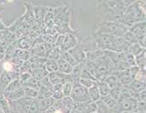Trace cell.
Segmentation results:
<instances>
[{"mask_svg": "<svg viewBox=\"0 0 146 113\" xmlns=\"http://www.w3.org/2000/svg\"><path fill=\"white\" fill-rule=\"evenodd\" d=\"M55 113H63L60 110H58V109H56V111H55Z\"/></svg>", "mask_w": 146, "mask_h": 113, "instance_id": "f6af8a7d", "label": "cell"}, {"mask_svg": "<svg viewBox=\"0 0 146 113\" xmlns=\"http://www.w3.org/2000/svg\"><path fill=\"white\" fill-rule=\"evenodd\" d=\"M23 86H27V87H30V88H32V89H34L36 91H39L41 87H42V83H41V81L36 79L35 78L32 77L26 83H25L23 85Z\"/></svg>", "mask_w": 146, "mask_h": 113, "instance_id": "603a6c76", "label": "cell"}, {"mask_svg": "<svg viewBox=\"0 0 146 113\" xmlns=\"http://www.w3.org/2000/svg\"><path fill=\"white\" fill-rule=\"evenodd\" d=\"M52 97L55 100H62L63 97H64V95H63L62 90L61 91H53Z\"/></svg>", "mask_w": 146, "mask_h": 113, "instance_id": "b9f144b4", "label": "cell"}, {"mask_svg": "<svg viewBox=\"0 0 146 113\" xmlns=\"http://www.w3.org/2000/svg\"><path fill=\"white\" fill-rule=\"evenodd\" d=\"M0 109L3 113H10L9 104L3 92H0Z\"/></svg>", "mask_w": 146, "mask_h": 113, "instance_id": "cb8c5ba5", "label": "cell"}, {"mask_svg": "<svg viewBox=\"0 0 146 113\" xmlns=\"http://www.w3.org/2000/svg\"><path fill=\"white\" fill-rule=\"evenodd\" d=\"M61 56H62V52L60 51L59 47H54L48 54V59L58 61L61 57Z\"/></svg>", "mask_w": 146, "mask_h": 113, "instance_id": "f1b7e54d", "label": "cell"}, {"mask_svg": "<svg viewBox=\"0 0 146 113\" xmlns=\"http://www.w3.org/2000/svg\"><path fill=\"white\" fill-rule=\"evenodd\" d=\"M145 50L135 57V65L140 69H145Z\"/></svg>", "mask_w": 146, "mask_h": 113, "instance_id": "7402d4cb", "label": "cell"}, {"mask_svg": "<svg viewBox=\"0 0 146 113\" xmlns=\"http://www.w3.org/2000/svg\"><path fill=\"white\" fill-rule=\"evenodd\" d=\"M88 92H89L90 99L92 102H96L97 100H99L101 99V95H100V93H99L96 85L92 86L91 88L88 89Z\"/></svg>", "mask_w": 146, "mask_h": 113, "instance_id": "44dd1931", "label": "cell"}, {"mask_svg": "<svg viewBox=\"0 0 146 113\" xmlns=\"http://www.w3.org/2000/svg\"><path fill=\"white\" fill-rule=\"evenodd\" d=\"M3 68L5 72H15L14 69L15 67L13 66V64L9 61H7L3 64Z\"/></svg>", "mask_w": 146, "mask_h": 113, "instance_id": "60d3db41", "label": "cell"}, {"mask_svg": "<svg viewBox=\"0 0 146 113\" xmlns=\"http://www.w3.org/2000/svg\"><path fill=\"white\" fill-rule=\"evenodd\" d=\"M105 56V52L102 49H94L85 52V58L86 62H91L97 60Z\"/></svg>", "mask_w": 146, "mask_h": 113, "instance_id": "30bf717a", "label": "cell"}, {"mask_svg": "<svg viewBox=\"0 0 146 113\" xmlns=\"http://www.w3.org/2000/svg\"><path fill=\"white\" fill-rule=\"evenodd\" d=\"M70 97L74 101V103H85L92 102L89 96L88 89L82 86L80 82L73 84V89L70 94Z\"/></svg>", "mask_w": 146, "mask_h": 113, "instance_id": "3957f363", "label": "cell"}, {"mask_svg": "<svg viewBox=\"0 0 146 113\" xmlns=\"http://www.w3.org/2000/svg\"><path fill=\"white\" fill-rule=\"evenodd\" d=\"M58 72L62 73L63 74H72L74 68L68 63L66 61H64L62 57H60L58 61Z\"/></svg>", "mask_w": 146, "mask_h": 113, "instance_id": "4fadbf2b", "label": "cell"}, {"mask_svg": "<svg viewBox=\"0 0 146 113\" xmlns=\"http://www.w3.org/2000/svg\"><path fill=\"white\" fill-rule=\"evenodd\" d=\"M126 87L128 90H130L133 93L138 94V93H139V92L145 90V83L134 79L128 85H126Z\"/></svg>", "mask_w": 146, "mask_h": 113, "instance_id": "7c38bea8", "label": "cell"}, {"mask_svg": "<svg viewBox=\"0 0 146 113\" xmlns=\"http://www.w3.org/2000/svg\"><path fill=\"white\" fill-rule=\"evenodd\" d=\"M38 101H39V106H40V109L42 112H45L46 109L52 106L55 103V100L52 97H49V98L44 99L42 100H38Z\"/></svg>", "mask_w": 146, "mask_h": 113, "instance_id": "ac0fdd59", "label": "cell"}, {"mask_svg": "<svg viewBox=\"0 0 146 113\" xmlns=\"http://www.w3.org/2000/svg\"><path fill=\"white\" fill-rule=\"evenodd\" d=\"M80 79H91V80H94V81H97L94 77L93 75L85 68H84L80 73Z\"/></svg>", "mask_w": 146, "mask_h": 113, "instance_id": "d590c367", "label": "cell"}, {"mask_svg": "<svg viewBox=\"0 0 146 113\" xmlns=\"http://www.w3.org/2000/svg\"><path fill=\"white\" fill-rule=\"evenodd\" d=\"M31 73V74H32V77L35 78L36 79L39 80V81H42V79H43L44 77H46V76L48 74V73L46 72V70L45 69L44 67H42V68H36V69H34V70H32Z\"/></svg>", "mask_w": 146, "mask_h": 113, "instance_id": "d6986e66", "label": "cell"}, {"mask_svg": "<svg viewBox=\"0 0 146 113\" xmlns=\"http://www.w3.org/2000/svg\"><path fill=\"white\" fill-rule=\"evenodd\" d=\"M123 38L125 40L126 42H129L130 44H135V43H138V39L136 38V36L132 33L130 32L129 30H127L125 34L123 35Z\"/></svg>", "mask_w": 146, "mask_h": 113, "instance_id": "1f68e13d", "label": "cell"}, {"mask_svg": "<svg viewBox=\"0 0 146 113\" xmlns=\"http://www.w3.org/2000/svg\"><path fill=\"white\" fill-rule=\"evenodd\" d=\"M72 89H73V83L72 81H67L63 85V88H62V91L64 96H70L71 92H72Z\"/></svg>", "mask_w": 146, "mask_h": 113, "instance_id": "4dcf8cb0", "label": "cell"}, {"mask_svg": "<svg viewBox=\"0 0 146 113\" xmlns=\"http://www.w3.org/2000/svg\"><path fill=\"white\" fill-rule=\"evenodd\" d=\"M32 78V74L31 72H25V73H22L21 75L19 76V79L21 81V83L24 85L25 83H26L30 79Z\"/></svg>", "mask_w": 146, "mask_h": 113, "instance_id": "74e56055", "label": "cell"}, {"mask_svg": "<svg viewBox=\"0 0 146 113\" xmlns=\"http://www.w3.org/2000/svg\"><path fill=\"white\" fill-rule=\"evenodd\" d=\"M122 89H123V85H119L111 89L110 90V93H109V96H111L112 99H114L116 100H118V98L120 96Z\"/></svg>", "mask_w": 146, "mask_h": 113, "instance_id": "83f0119b", "label": "cell"}, {"mask_svg": "<svg viewBox=\"0 0 146 113\" xmlns=\"http://www.w3.org/2000/svg\"><path fill=\"white\" fill-rule=\"evenodd\" d=\"M139 70H140V68H139V67H137V66H133V67H130L129 68V71H130L131 76H132V78H133V80L135 79V77H136L137 73L139 72Z\"/></svg>", "mask_w": 146, "mask_h": 113, "instance_id": "7bdbcfd3", "label": "cell"}, {"mask_svg": "<svg viewBox=\"0 0 146 113\" xmlns=\"http://www.w3.org/2000/svg\"><path fill=\"white\" fill-rule=\"evenodd\" d=\"M23 87H24V91H25V96L30 97V98H36V99L38 91L32 89V88L27 87V86H23Z\"/></svg>", "mask_w": 146, "mask_h": 113, "instance_id": "d6a6232c", "label": "cell"}, {"mask_svg": "<svg viewBox=\"0 0 146 113\" xmlns=\"http://www.w3.org/2000/svg\"><path fill=\"white\" fill-rule=\"evenodd\" d=\"M55 111H56V107L54 106L49 107L48 109H46L45 111V113H55Z\"/></svg>", "mask_w": 146, "mask_h": 113, "instance_id": "ee69618b", "label": "cell"}, {"mask_svg": "<svg viewBox=\"0 0 146 113\" xmlns=\"http://www.w3.org/2000/svg\"><path fill=\"white\" fill-rule=\"evenodd\" d=\"M127 31V27L121 23L103 22L99 28L97 34H108L116 37H123Z\"/></svg>", "mask_w": 146, "mask_h": 113, "instance_id": "7a4b0ae2", "label": "cell"}, {"mask_svg": "<svg viewBox=\"0 0 146 113\" xmlns=\"http://www.w3.org/2000/svg\"><path fill=\"white\" fill-rule=\"evenodd\" d=\"M125 61L130 67L136 66L135 65V57L128 52H125Z\"/></svg>", "mask_w": 146, "mask_h": 113, "instance_id": "e575fe53", "label": "cell"}, {"mask_svg": "<svg viewBox=\"0 0 146 113\" xmlns=\"http://www.w3.org/2000/svg\"><path fill=\"white\" fill-rule=\"evenodd\" d=\"M112 63L105 55L102 57L91 61L85 62L84 68L87 69L97 81H104L105 79L112 73Z\"/></svg>", "mask_w": 146, "mask_h": 113, "instance_id": "6da1fadb", "label": "cell"}, {"mask_svg": "<svg viewBox=\"0 0 146 113\" xmlns=\"http://www.w3.org/2000/svg\"><path fill=\"white\" fill-rule=\"evenodd\" d=\"M5 98L7 99L8 101H15V100H18L21 98L25 96V91H24V87L22 86L20 89L16 90L15 91H12L10 93H3Z\"/></svg>", "mask_w": 146, "mask_h": 113, "instance_id": "8fae6325", "label": "cell"}, {"mask_svg": "<svg viewBox=\"0 0 146 113\" xmlns=\"http://www.w3.org/2000/svg\"><path fill=\"white\" fill-rule=\"evenodd\" d=\"M33 52H31L30 49L29 50H22V49H17L15 57H19L23 62L24 61H28L31 57H33Z\"/></svg>", "mask_w": 146, "mask_h": 113, "instance_id": "5bb4252c", "label": "cell"}, {"mask_svg": "<svg viewBox=\"0 0 146 113\" xmlns=\"http://www.w3.org/2000/svg\"><path fill=\"white\" fill-rule=\"evenodd\" d=\"M95 103L96 106V113H113L101 100H97Z\"/></svg>", "mask_w": 146, "mask_h": 113, "instance_id": "484cf974", "label": "cell"}, {"mask_svg": "<svg viewBox=\"0 0 146 113\" xmlns=\"http://www.w3.org/2000/svg\"><path fill=\"white\" fill-rule=\"evenodd\" d=\"M105 55L108 57V59L111 61L112 65H115L121 62L125 61V52H112V51H107L106 50Z\"/></svg>", "mask_w": 146, "mask_h": 113, "instance_id": "ba28073f", "label": "cell"}, {"mask_svg": "<svg viewBox=\"0 0 146 113\" xmlns=\"http://www.w3.org/2000/svg\"><path fill=\"white\" fill-rule=\"evenodd\" d=\"M35 14L34 18L35 21L36 22V24L41 26L42 24L44 22V16H45V8H35Z\"/></svg>", "mask_w": 146, "mask_h": 113, "instance_id": "9a60e30c", "label": "cell"}, {"mask_svg": "<svg viewBox=\"0 0 146 113\" xmlns=\"http://www.w3.org/2000/svg\"><path fill=\"white\" fill-rule=\"evenodd\" d=\"M135 79L145 83V69H140L139 72L137 73Z\"/></svg>", "mask_w": 146, "mask_h": 113, "instance_id": "ab89813d", "label": "cell"}, {"mask_svg": "<svg viewBox=\"0 0 146 113\" xmlns=\"http://www.w3.org/2000/svg\"><path fill=\"white\" fill-rule=\"evenodd\" d=\"M44 68L46 70V72L48 73H56L58 71V63L57 61L55 60H52V59H46V63H45V65H44Z\"/></svg>", "mask_w": 146, "mask_h": 113, "instance_id": "2e32d148", "label": "cell"}, {"mask_svg": "<svg viewBox=\"0 0 146 113\" xmlns=\"http://www.w3.org/2000/svg\"><path fill=\"white\" fill-rule=\"evenodd\" d=\"M61 57L63 58L64 61H66L68 63H69L73 68L78 65V63H76V61L74 59V57H72L68 52H62V56H61Z\"/></svg>", "mask_w": 146, "mask_h": 113, "instance_id": "f546056e", "label": "cell"}, {"mask_svg": "<svg viewBox=\"0 0 146 113\" xmlns=\"http://www.w3.org/2000/svg\"><path fill=\"white\" fill-rule=\"evenodd\" d=\"M68 52L74 57V59L76 61V63L78 64L83 63L86 62L85 52L84 51L80 46H75L74 47H73L70 50H68Z\"/></svg>", "mask_w": 146, "mask_h": 113, "instance_id": "8992f818", "label": "cell"}, {"mask_svg": "<svg viewBox=\"0 0 146 113\" xmlns=\"http://www.w3.org/2000/svg\"><path fill=\"white\" fill-rule=\"evenodd\" d=\"M94 113H96V112H94Z\"/></svg>", "mask_w": 146, "mask_h": 113, "instance_id": "bcb514c9", "label": "cell"}, {"mask_svg": "<svg viewBox=\"0 0 146 113\" xmlns=\"http://www.w3.org/2000/svg\"><path fill=\"white\" fill-rule=\"evenodd\" d=\"M41 83H42V86H45V87H46V88H48V89H50V90L53 91V86L52 85V84H51V82H50L49 78H48V76H47V75L42 79V81H41Z\"/></svg>", "mask_w": 146, "mask_h": 113, "instance_id": "f35d334b", "label": "cell"}, {"mask_svg": "<svg viewBox=\"0 0 146 113\" xmlns=\"http://www.w3.org/2000/svg\"><path fill=\"white\" fill-rule=\"evenodd\" d=\"M74 101L70 96H64L60 100H55L54 106L63 113H70L74 106Z\"/></svg>", "mask_w": 146, "mask_h": 113, "instance_id": "277c9868", "label": "cell"}, {"mask_svg": "<svg viewBox=\"0 0 146 113\" xmlns=\"http://www.w3.org/2000/svg\"><path fill=\"white\" fill-rule=\"evenodd\" d=\"M97 83V81H94L91 79H80V84L84 86L86 89H90L92 86L96 85Z\"/></svg>", "mask_w": 146, "mask_h": 113, "instance_id": "836d02e7", "label": "cell"}, {"mask_svg": "<svg viewBox=\"0 0 146 113\" xmlns=\"http://www.w3.org/2000/svg\"><path fill=\"white\" fill-rule=\"evenodd\" d=\"M22 86H23V84L21 83V81L18 78V79L13 80L11 83H9V85L6 87V89L3 91V93H10L12 91H16V90H18V89H20Z\"/></svg>", "mask_w": 146, "mask_h": 113, "instance_id": "e0dca14e", "label": "cell"}, {"mask_svg": "<svg viewBox=\"0 0 146 113\" xmlns=\"http://www.w3.org/2000/svg\"><path fill=\"white\" fill-rule=\"evenodd\" d=\"M137 103L138 100L134 98H130L128 100H126L123 102H118V109L120 112H132L133 111H136L137 108Z\"/></svg>", "mask_w": 146, "mask_h": 113, "instance_id": "52a82bcc", "label": "cell"}, {"mask_svg": "<svg viewBox=\"0 0 146 113\" xmlns=\"http://www.w3.org/2000/svg\"><path fill=\"white\" fill-rule=\"evenodd\" d=\"M96 86H97V88H98V91H99V93H100L101 97L109 95V93H110V90H111V89H110V87L105 83L104 81H97Z\"/></svg>", "mask_w": 146, "mask_h": 113, "instance_id": "ffe728a7", "label": "cell"}, {"mask_svg": "<svg viewBox=\"0 0 146 113\" xmlns=\"http://www.w3.org/2000/svg\"><path fill=\"white\" fill-rule=\"evenodd\" d=\"M75 46H77V39L76 37L73 35V34H68L65 35V39L63 42V45L59 47L60 51L62 52H68V50H70L71 48L74 47Z\"/></svg>", "mask_w": 146, "mask_h": 113, "instance_id": "9c48e42d", "label": "cell"}, {"mask_svg": "<svg viewBox=\"0 0 146 113\" xmlns=\"http://www.w3.org/2000/svg\"><path fill=\"white\" fill-rule=\"evenodd\" d=\"M145 49H144L141 46L139 43H135V44H132L129 47L128 52L132 53L134 57L138 56L139 54H140L143 51H145Z\"/></svg>", "mask_w": 146, "mask_h": 113, "instance_id": "4316f807", "label": "cell"}, {"mask_svg": "<svg viewBox=\"0 0 146 113\" xmlns=\"http://www.w3.org/2000/svg\"><path fill=\"white\" fill-rule=\"evenodd\" d=\"M129 31L132 32L136 36L138 41L145 38V21H141V22L133 24L129 28Z\"/></svg>", "mask_w": 146, "mask_h": 113, "instance_id": "5b68a950", "label": "cell"}, {"mask_svg": "<svg viewBox=\"0 0 146 113\" xmlns=\"http://www.w3.org/2000/svg\"><path fill=\"white\" fill-rule=\"evenodd\" d=\"M16 51H17V49H16L14 46L10 45L8 48H7V50H6V57H9V59L13 58L14 57H15Z\"/></svg>", "mask_w": 146, "mask_h": 113, "instance_id": "8d00e7d4", "label": "cell"}, {"mask_svg": "<svg viewBox=\"0 0 146 113\" xmlns=\"http://www.w3.org/2000/svg\"><path fill=\"white\" fill-rule=\"evenodd\" d=\"M104 82L109 86V87H110V89H112V88H114V87H116V86L121 85V84L119 83L117 78L116 76L112 75V74H111V75H109L108 77H106V78L105 79Z\"/></svg>", "mask_w": 146, "mask_h": 113, "instance_id": "d4e9b609", "label": "cell"}]
</instances>
